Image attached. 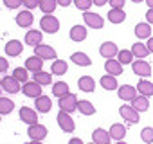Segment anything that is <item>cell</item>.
I'll return each instance as SVG.
<instances>
[{
    "label": "cell",
    "instance_id": "6da1fadb",
    "mask_svg": "<svg viewBox=\"0 0 153 144\" xmlns=\"http://www.w3.org/2000/svg\"><path fill=\"white\" fill-rule=\"evenodd\" d=\"M56 121H58V126L61 128L63 133H74L76 122H74V119L70 117V112L59 108V112H58V115H56Z\"/></svg>",
    "mask_w": 153,
    "mask_h": 144
},
{
    "label": "cell",
    "instance_id": "d590c367",
    "mask_svg": "<svg viewBox=\"0 0 153 144\" xmlns=\"http://www.w3.org/2000/svg\"><path fill=\"white\" fill-rule=\"evenodd\" d=\"M13 110H15V101H11L9 97H0V114L9 115Z\"/></svg>",
    "mask_w": 153,
    "mask_h": 144
},
{
    "label": "cell",
    "instance_id": "836d02e7",
    "mask_svg": "<svg viewBox=\"0 0 153 144\" xmlns=\"http://www.w3.org/2000/svg\"><path fill=\"white\" fill-rule=\"evenodd\" d=\"M78 110H79L81 115H94V114H96V106H94L88 99H81Z\"/></svg>",
    "mask_w": 153,
    "mask_h": 144
},
{
    "label": "cell",
    "instance_id": "1f68e13d",
    "mask_svg": "<svg viewBox=\"0 0 153 144\" xmlns=\"http://www.w3.org/2000/svg\"><path fill=\"white\" fill-rule=\"evenodd\" d=\"M70 90H68V85L65 83V81H56V83H52V96L54 97H63V96H67Z\"/></svg>",
    "mask_w": 153,
    "mask_h": 144
},
{
    "label": "cell",
    "instance_id": "d4e9b609",
    "mask_svg": "<svg viewBox=\"0 0 153 144\" xmlns=\"http://www.w3.org/2000/svg\"><path fill=\"white\" fill-rule=\"evenodd\" d=\"M130 105L137 110V112H148L149 110V99H148V96H142V94H139L133 101H130Z\"/></svg>",
    "mask_w": 153,
    "mask_h": 144
},
{
    "label": "cell",
    "instance_id": "4dcf8cb0",
    "mask_svg": "<svg viewBox=\"0 0 153 144\" xmlns=\"http://www.w3.org/2000/svg\"><path fill=\"white\" fill-rule=\"evenodd\" d=\"M131 52H133V56H135L137 59L148 58V54H151L149 49H148V43H140V42H137V43L131 45Z\"/></svg>",
    "mask_w": 153,
    "mask_h": 144
},
{
    "label": "cell",
    "instance_id": "7402d4cb",
    "mask_svg": "<svg viewBox=\"0 0 153 144\" xmlns=\"http://www.w3.org/2000/svg\"><path fill=\"white\" fill-rule=\"evenodd\" d=\"M135 36H137V40H148L151 36V24L139 22L135 25Z\"/></svg>",
    "mask_w": 153,
    "mask_h": 144
},
{
    "label": "cell",
    "instance_id": "681fc988",
    "mask_svg": "<svg viewBox=\"0 0 153 144\" xmlns=\"http://www.w3.org/2000/svg\"><path fill=\"white\" fill-rule=\"evenodd\" d=\"M70 144H83V140L78 139V137H72V139H70Z\"/></svg>",
    "mask_w": 153,
    "mask_h": 144
},
{
    "label": "cell",
    "instance_id": "74e56055",
    "mask_svg": "<svg viewBox=\"0 0 153 144\" xmlns=\"http://www.w3.org/2000/svg\"><path fill=\"white\" fill-rule=\"evenodd\" d=\"M13 76L24 85V83H27V79H29V68H27V67H16V68L13 70Z\"/></svg>",
    "mask_w": 153,
    "mask_h": 144
},
{
    "label": "cell",
    "instance_id": "816d5d0a",
    "mask_svg": "<svg viewBox=\"0 0 153 144\" xmlns=\"http://www.w3.org/2000/svg\"><path fill=\"white\" fill-rule=\"evenodd\" d=\"M131 2H135V4H140V2H146V0H131Z\"/></svg>",
    "mask_w": 153,
    "mask_h": 144
},
{
    "label": "cell",
    "instance_id": "e0dca14e",
    "mask_svg": "<svg viewBox=\"0 0 153 144\" xmlns=\"http://www.w3.org/2000/svg\"><path fill=\"white\" fill-rule=\"evenodd\" d=\"M105 70L106 74H112V76H121L123 74V63L115 58H110L105 61Z\"/></svg>",
    "mask_w": 153,
    "mask_h": 144
},
{
    "label": "cell",
    "instance_id": "d6986e66",
    "mask_svg": "<svg viewBox=\"0 0 153 144\" xmlns=\"http://www.w3.org/2000/svg\"><path fill=\"white\" fill-rule=\"evenodd\" d=\"M126 126L124 124H121V122H114L112 126H110V137H112V140H117V142H121V140H124V137H126Z\"/></svg>",
    "mask_w": 153,
    "mask_h": 144
},
{
    "label": "cell",
    "instance_id": "30bf717a",
    "mask_svg": "<svg viewBox=\"0 0 153 144\" xmlns=\"http://www.w3.org/2000/svg\"><path fill=\"white\" fill-rule=\"evenodd\" d=\"M87 36H88V29H87V25H81V24L72 25L70 31H68V38L72 42H78V43L83 42V40H87Z\"/></svg>",
    "mask_w": 153,
    "mask_h": 144
},
{
    "label": "cell",
    "instance_id": "9c48e42d",
    "mask_svg": "<svg viewBox=\"0 0 153 144\" xmlns=\"http://www.w3.org/2000/svg\"><path fill=\"white\" fill-rule=\"evenodd\" d=\"M2 90L7 94H18V92H22V83L15 76H4L2 78Z\"/></svg>",
    "mask_w": 153,
    "mask_h": 144
},
{
    "label": "cell",
    "instance_id": "8fae6325",
    "mask_svg": "<svg viewBox=\"0 0 153 144\" xmlns=\"http://www.w3.org/2000/svg\"><path fill=\"white\" fill-rule=\"evenodd\" d=\"M38 110L31 106H22L20 108V121L25 124H36L38 122Z\"/></svg>",
    "mask_w": 153,
    "mask_h": 144
},
{
    "label": "cell",
    "instance_id": "bcb514c9",
    "mask_svg": "<svg viewBox=\"0 0 153 144\" xmlns=\"http://www.w3.org/2000/svg\"><path fill=\"white\" fill-rule=\"evenodd\" d=\"M58 4H59L61 7H68L70 4H74V0H58Z\"/></svg>",
    "mask_w": 153,
    "mask_h": 144
},
{
    "label": "cell",
    "instance_id": "60d3db41",
    "mask_svg": "<svg viewBox=\"0 0 153 144\" xmlns=\"http://www.w3.org/2000/svg\"><path fill=\"white\" fill-rule=\"evenodd\" d=\"M4 6L7 9H18L24 6V0H4Z\"/></svg>",
    "mask_w": 153,
    "mask_h": 144
},
{
    "label": "cell",
    "instance_id": "ffe728a7",
    "mask_svg": "<svg viewBox=\"0 0 153 144\" xmlns=\"http://www.w3.org/2000/svg\"><path fill=\"white\" fill-rule=\"evenodd\" d=\"M110 140H112V137H110V131L108 130L96 128L92 131V142H96V144H108Z\"/></svg>",
    "mask_w": 153,
    "mask_h": 144
},
{
    "label": "cell",
    "instance_id": "44dd1931",
    "mask_svg": "<svg viewBox=\"0 0 153 144\" xmlns=\"http://www.w3.org/2000/svg\"><path fill=\"white\" fill-rule=\"evenodd\" d=\"M78 88H79L81 92H87V94L94 92V90H96V81H94V78H92V76H81V78L78 79Z\"/></svg>",
    "mask_w": 153,
    "mask_h": 144
},
{
    "label": "cell",
    "instance_id": "7c38bea8",
    "mask_svg": "<svg viewBox=\"0 0 153 144\" xmlns=\"http://www.w3.org/2000/svg\"><path fill=\"white\" fill-rule=\"evenodd\" d=\"M22 94L25 97H31V99H36L38 96H42V85L38 81H27L24 83L22 87Z\"/></svg>",
    "mask_w": 153,
    "mask_h": 144
},
{
    "label": "cell",
    "instance_id": "9a60e30c",
    "mask_svg": "<svg viewBox=\"0 0 153 144\" xmlns=\"http://www.w3.org/2000/svg\"><path fill=\"white\" fill-rule=\"evenodd\" d=\"M34 54H38L40 58L43 59H56L58 58V52L51 47V45H45V43H38L34 47Z\"/></svg>",
    "mask_w": 153,
    "mask_h": 144
},
{
    "label": "cell",
    "instance_id": "d6a6232c",
    "mask_svg": "<svg viewBox=\"0 0 153 144\" xmlns=\"http://www.w3.org/2000/svg\"><path fill=\"white\" fill-rule=\"evenodd\" d=\"M58 6V0H40V11L43 15H52Z\"/></svg>",
    "mask_w": 153,
    "mask_h": 144
},
{
    "label": "cell",
    "instance_id": "e575fe53",
    "mask_svg": "<svg viewBox=\"0 0 153 144\" xmlns=\"http://www.w3.org/2000/svg\"><path fill=\"white\" fill-rule=\"evenodd\" d=\"M34 81H38L42 87H45V85H51V83H52V74H51V72L38 70V72H34Z\"/></svg>",
    "mask_w": 153,
    "mask_h": 144
},
{
    "label": "cell",
    "instance_id": "f6af8a7d",
    "mask_svg": "<svg viewBox=\"0 0 153 144\" xmlns=\"http://www.w3.org/2000/svg\"><path fill=\"white\" fill-rule=\"evenodd\" d=\"M0 72H7V59L0 58Z\"/></svg>",
    "mask_w": 153,
    "mask_h": 144
},
{
    "label": "cell",
    "instance_id": "ba28073f",
    "mask_svg": "<svg viewBox=\"0 0 153 144\" xmlns=\"http://www.w3.org/2000/svg\"><path fill=\"white\" fill-rule=\"evenodd\" d=\"M15 22H16L18 27L29 29V27L34 24V15L31 13V9H22V11H18V15L15 16Z\"/></svg>",
    "mask_w": 153,
    "mask_h": 144
},
{
    "label": "cell",
    "instance_id": "484cf974",
    "mask_svg": "<svg viewBox=\"0 0 153 144\" xmlns=\"http://www.w3.org/2000/svg\"><path fill=\"white\" fill-rule=\"evenodd\" d=\"M43 58H40L38 54H33L31 58H27L25 59V67L29 68V72H33V74H34V72H38V70H42V67H43Z\"/></svg>",
    "mask_w": 153,
    "mask_h": 144
},
{
    "label": "cell",
    "instance_id": "f907efd6",
    "mask_svg": "<svg viewBox=\"0 0 153 144\" xmlns=\"http://www.w3.org/2000/svg\"><path fill=\"white\" fill-rule=\"evenodd\" d=\"M146 4H148V7H153V0H146Z\"/></svg>",
    "mask_w": 153,
    "mask_h": 144
},
{
    "label": "cell",
    "instance_id": "603a6c76",
    "mask_svg": "<svg viewBox=\"0 0 153 144\" xmlns=\"http://www.w3.org/2000/svg\"><path fill=\"white\" fill-rule=\"evenodd\" d=\"M42 38H43V34H42V31H38V29H29L27 33H25V43L29 45V47H36L38 43H42Z\"/></svg>",
    "mask_w": 153,
    "mask_h": 144
},
{
    "label": "cell",
    "instance_id": "5b68a950",
    "mask_svg": "<svg viewBox=\"0 0 153 144\" xmlns=\"http://www.w3.org/2000/svg\"><path fill=\"white\" fill-rule=\"evenodd\" d=\"M58 105H59V108L61 110H67V112H76L78 110V106H79V99H78V96L76 94H67V96H63V97H59V101H58Z\"/></svg>",
    "mask_w": 153,
    "mask_h": 144
},
{
    "label": "cell",
    "instance_id": "4fadbf2b",
    "mask_svg": "<svg viewBox=\"0 0 153 144\" xmlns=\"http://www.w3.org/2000/svg\"><path fill=\"white\" fill-rule=\"evenodd\" d=\"M117 96H119L121 101H133L137 97V87H133V85H119Z\"/></svg>",
    "mask_w": 153,
    "mask_h": 144
},
{
    "label": "cell",
    "instance_id": "ac0fdd59",
    "mask_svg": "<svg viewBox=\"0 0 153 144\" xmlns=\"http://www.w3.org/2000/svg\"><path fill=\"white\" fill-rule=\"evenodd\" d=\"M34 108L40 112V114H49L51 112V108H52V101H51V97H47V96H38L36 99H34Z\"/></svg>",
    "mask_w": 153,
    "mask_h": 144
},
{
    "label": "cell",
    "instance_id": "2e32d148",
    "mask_svg": "<svg viewBox=\"0 0 153 144\" xmlns=\"http://www.w3.org/2000/svg\"><path fill=\"white\" fill-rule=\"evenodd\" d=\"M99 54H101L103 58H106V59H110V58H117V54H119L117 43H114V42H105V43H101V47H99Z\"/></svg>",
    "mask_w": 153,
    "mask_h": 144
},
{
    "label": "cell",
    "instance_id": "52a82bcc",
    "mask_svg": "<svg viewBox=\"0 0 153 144\" xmlns=\"http://www.w3.org/2000/svg\"><path fill=\"white\" fill-rule=\"evenodd\" d=\"M83 20H85V25L88 29H103V25H105V18L97 13H92V11H85Z\"/></svg>",
    "mask_w": 153,
    "mask_h": 144
},
{
    "label": "cell",
    "instance_id": "8992f818",
    "mask_svg": "<svg viewBox=\"0 0 153 144\" xmlns=\"http://www.w3.org/2000/svg\"><path fill=\"white\" fill-rule=\"evenodd\" d=\"M131 70H133V74L139 76V78H149L153 74V72H151V65L146 59H135L131 63Z\"/></svg>",
    "mask_w": 153,
    "mask_h": 144
},
{
    "label": "cell",
    "instance_id": "8d00e7d4",
    "mask_svg": "<svg viewBox=\"0 0 153 144\" xmlns=\"http://www.w3.org/2000/svg\"><path fill=\"white\" fill-rule=\"evenodd\" d=\"M135 56H133V52H131V49L128 50V49H123V50H119V54H117V59L123 63V65H131L135 59H133Z\"/></svg>",
    "mask_w": 153,
    "mask_h": 144
},
{
    "label": "cell",
    "instance_id": "cb8c5ba5",
    "mask_svg": "<svg viewBox=\"0 0 153 144\" xmlns=\"http://www.w3.org/2000/svg\"><path fill=\"white\" fill-rule=\"evenodd\" d=\"M99 85L105 88V90H117L119 88V81H117V76H112V74H105L101 79H99Z\"/></svg>",
    "mask_w": 153,
    "mask_h": 144
},
{
    "label": "cell",
    "instance_id": "277c9868",
    "mask_svg": "<svg viewBox=\"0 0 153 144\" xmlns=\"http://www.w3.org/2000/svg\"><path fill=\"white\" fill-rule=\"evenodd\" d=\"M140 112H137L131 105H121L119 106V115L128 122V124H137L140 121Z\"/></svg>",
    "mask_w": 153,
    "mask_h": 144
},
{
    "label": "cell",
    "instance_id": "3957f363",
    "mask_svg": "<svg viewBox=\"0 0 153 144\" xmlns=\"http://www.w3.org/2000/svg\"><path fill=\"white\" fill-rule=\"evenodd\" d=\"M40 27L43 33H49V34H56L59 31V20L54 16V15H43L42 20H40Z\"/></svg>",
    "mask_w": 153,
    "mask_h": 144
},
{
    "label": "cell",
    "instance_id": "b9f144b4",
    "mask_svg": "<svg viewBox=\"0 0 153 144\" xmlns=\"http://www.w3.org/2000/svg\"><path fill=\"white\" fill-rule=\"evenodd\" d=\"M24 7L33 11L36 7H40V0H24Z\"/></svg>",
    "mask_w": 153,
    "mask_h": 144
},
{
    "label": "cell",
    "instance_id": "f35d334b",
    "mask_svg": "<svg viewBox=\"0 0 153 144\" xmlns=\"http://www.w3.org/2000/svg\"><path fill=\"white\" fill-rule=\"evenodd\" d=\"M140 140L146 142V144L153 142V126H146V128L140 130Z\"/></svg>",
    "mask_w": 153,
    "mask_h": 144
},
{
    "label": "cell",
    "instance_id": "ee69618b",
    "mask_svg": "<svg viewBox=\"0 0 153 144\" xmlns=\"http://www.w3.org/2000/svg\"><path fill=\"white\" fill-rule=\"evenodd\" d=\"M146 20H148V24L153 25V7H148V11H146Z\"/></svg>",
    "mask_w": 153,
    "mask_h": 144
},
{
    "label": "cell",
    "instance_id": "ab89813d",
    "mask_svg": "<svg viewBox=\"0 0 153 144\" xmlns=\"http://www.w3.org/2000/svg\"><path fill=\"white\" fill-rule=\"evenodd\" d=\"M74 6L85 13V11H90V7L94 6V0H74Z\"/></svg>",
    "mask_w": 153,
    "mask_h": 144
},
{
    "label": "cell",
    "instance_id": "c3c4849f",
    "mask_svg": "<svg viewBox=\"0 0 153 144\" xmlns=\"http://www.w3.org/2000/svg\"><path fill=\"white\" fill-rule=\"evenodd\" d=\"M148 49H149V52L153 54V36H149V38H148Z\"/></svg>",
    "mask_w": 153,
    "mask_h": 144
},
{
    "label": "cell",
    "instance_id": "83f0119b",
    "mask_svg": "<svg viewBox=\"0 0 153 144\" xmlns=\"http://www.w3.org/2000/svg\"><path fill=\"white\" fill-rule=\"evenodd\" d=\"M126 20V13L124 9H115V7H110V13H108V22L114 24V25H119Z\"/></svg>",
    "mask_w": 153,
    "mask_h": 144
},
{
    "label": "cell",
    "instance_id": "4316f807",
    "mask_svg": "<svg viewBox=\"0 0 153 144\" xmlns=\"http://www.w3.org/2000/svg\"><path fill=\"white\" fill-rule=\"evenodd\" d=\"M70 61L76 63V65H79V67H90V65H92V59L88 58V54H85V52H81V50L72 52Z\"/></svg>",
    "mask_w": 153,
    "mask_h": 144
},
{
    "label": "cell",
    "instance_id": "7a4b0ae2",
    "mask_svg": "<svg viewBox=\"0 0 153 144\" xmlns=\"http://www.w3.org/2000/svg\"><path fill=\"white\" fill-rule=\"evenodd\" d=\"M47 126H43V124H40V122H36V124H29V128H27V137L31 139V144H38V142H42L45 137H47Z\"/></svg>",
    "mask_w": 153,
    "mask_h": 144
},
{
    "label": "cell",
    "instance_id": "f1b7e54d",
    "mask_svg": "<svg viewBox=\"0 0 153 144\" xmlns=\"http://www.w3.org/2000/svg\"><path fill=\"white\" fill-rule=\"evenodd\" d=\"M137 92H139V94H142V96L151 97V96H153V83H151L148 78L139 79V83H137Z\"/></svg>",
    "mask_w": 153,
    "mask_h": 144
},
{
    "label": "cell",
    "instance_id": "7dc6e473",
    "mask_svg": "<svg viewBox=\"0 0 153 144\" xmlns=\"http://www.w3.org/2000/svg\"><path fill=\"white\" fill-rule=\"evenodd\" d=\"M110 0H94V6H97V7H101V6H105V4H108Z\"/></svg>",
    "mask_w": 153,
    "mask_h": 144
},
{
    "label": "cell",
    "instance_id": "f546056e",
    "mask_svg": "<svg viewBox=\"0 0 153 144\" xmlns=\"http://www.w3.org/2000/svg\"><path fill=\"white\" fill-rule=\"evenodd\" d=\"M51 72L54 76H63V74H67L68 72V65H67V61H63V59H52V67H51Z\"/></svg>",
    "mask_w": 153,
    "mask_h": 144
},
{
    "label": "cell",
    "instance_id": "7bdbcfd3",
    "mask_svg": "<svg viewBox=\"0 0 153 144\" xmlns=\"http://www.w3.org/2000/svg\"><path fill=\"white\" fill-rule=\"evenodd\" d=\"M124 2H126V0H110V7H115V9H124Z\"/></svg>",
    "mask_w": 153,
    "mask_h": 144
},
{
    "label": "cell",
    "instance_id": "5bb4252c",
    "mask_svg": "<svg viewBox=\"0 0 153 144\" xmlns=\"http://www.w3.org/2000/svg\"><path fill=\"white\" fill-rule=\"evenodd\" d=\"M4 50H6V54H7L9 58H16V56H20V54L24 52V43H22L20 40H9V42L6 43Z\"/></svg>",
    "mask_w": 153,
    "mask_h": 144
}]
</instances>
